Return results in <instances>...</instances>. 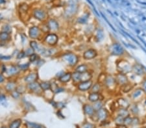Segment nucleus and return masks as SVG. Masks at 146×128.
<instances>
[{
	"label": "nucleus",
	"mask_w": 146,
	"mask_h": 128,
	"mask_svg": "<svg viewBox=\"0 0 146 128\" xmlns=\"http://www.w3.org/2000/svg\"><path fill=\"white\" fill-rule=\"evenodd\" d=\"M127 97L132 103L138 104V102L143 100L146 98V95L143 91L140 86L135 87L133 91L127 95Z\"/></svg>",
	"instance_id": "f257e3e1"
},
{
	"label": "nucleus",
	"mask_w": 146,
	"mask_h": 128,
	"mask_svg": "<svg viewBox=\"0 0 146 128\" xmlns=\"http://www.w3.org/2000/svg\"><path fill=\"white\" fill-rule=\"evenodd\" d=\"M132 67L133 65L127 60L124 58H120L116 63L117 72L119 73L128 74L132 73Z\"/></svg>",
	"instance_id": "f03ea898"
},
{
	"label": "nucleus",
	"mask_w": 146,
	"mask_h": 128,
	"mask_svg": "<svg viewBox=\"0 0 146 128\" xmlns=\"http://www.w3.org/2000/svg\"><path fill=\"white\" fill-rule=\"evenodd\" d=\"M103 84L105 85L110 91H114L116 89V88H119L115 80L114 76L112 75L106 76Z\"/></svg>",
	"instance_id": "7ed1b4c3"
},
{
	"label": "nucleus",
	"mask_w": 146,
	"mask_h": 128,
	"mask_svg": "<svg viewBox=\"0 0 146 128\" xmlns=\"http://www.w3.org/2000/svg\"><path fill=\"white\" fill-rule=\"evenodd\" d=\"M78 10V4L77 0H70L66 8L65 14L68 16H72L77 13Z\"/></svg>",
	"instance_id": "20e7f679"
},
{
	"label": "nucleus",
	"mask_w": 146,
	"mask_h": 128,
	"mask_svg": "<svg viewBox=\"0 0 146 128\" xmlns=\"http://www.w3.org/2000/svg\"><path fill=\"white\" fill-rule=\"evenodd\" d=\"M114 76L118 87H121L122 85L127 84V83H130L131 81L130 80V79H129L127 74L117 73L116 74H114Z\"/></svg>",
	"instance_id": "39448f33"
},
{
	"label": "nucleus",
	"mask_w": 146,
	"mask_h": 128,
	"mask_svg": "<svg viewBox=\"0 0 146 128\" xmlns=\"http://www.w3.org/2000/svg\"><path fill=\"white\" fill-rule=\"evenodd\" d=\"M116 104L118 106V108H125L129 109V108H130L132 102L129 99L128 97L125 98L124 96H120L116 100Z\"/></svg>",
	"instance_id": "423d86ee"
},
{
	"label": "nucleus",
	"mask_w": 146,
	"mask_h": 128,
	"mask_svg": "<svg viewBox=\"0 0 146 128\" xmlns=\"http://www.w3.org/2000/svg\"><path fill=\"white\" fill-rule=\"evenodd\" d=\"M63 59L66 62H67L68 64L72 66H74L76 65L79 61V58L77 55L72 53H69V54H66L63 56Z\"/></svg>",
	"instance_id": "0eeeda50"
},
{
	"label": "nucleus",
	"mask_w": 146,
	"mask_h": 128,
	"mask_svg": "<svg viewBox=\"0 0 146 128\" xmlns=\"http://www.w3.org/2000/svg\"><path fill=\"white\" fill-rule=\"evenodd\" d=\"M93 84L94 82L92 80L86 81H82V82H79L78 83L77 88L79 91L82 92L88 91H90Z\"/></svg>",
	"instance_id": "6e6552de"
},
{
	"label": "nucleus",
	"mask_w": 146,
	"mask_h": 128,
	"mask_svg": "<svg viewBox=\"0 0 146 128\" xmlns=\"http://www.w3.org/2000/svg\"><path fill=\"white\" fill-rule=\"evenodd\" d=\"M134 73L135 75L137 76H145V71L144 68L142 66H141L139 64H135L133 65V67H132V73Z\"/></svg>",
	"instance_id": "1a4fd4ad"
},
{
	"label": "nucleus",
	"mask_w": 146,
	"mask_h": 128,
	"mask_svg": "<svg viewBox=\"0 0 146 128\" xmlns=\"http://www.w3.org/2000/svg\"><path fill=\"white\" fill-rule=\"evenodd\" d=\"M110 49H111V54L113 55L121 56L122 55L124 54L125 51L123 48L118 43L113 44Z\"/></svg>",
	"instance_id": "9d476101"
},
{
	"label": "nucleus",
	"mask_w": 146,
	"mask_h": 128,
	"mask_svg": "<svg viewBox=\"0 0 146 128\" xmlns=\"http://www.w3.org/2000/svg\"><path fill=\"white\" fill-rule=\"evenodd\" d=\"M136 87L135 84H134L131 82L125 84L124 85H122L121 87H119L118 89H119V92L123 95H128L130 93L133 89Z\"/></svg>",
	"instance_id": "9b49d317"
},
{
	"label": "nucleus",
	"mask_w": 146,
	"mask_h": 128,
	"mask_svg": "<svg viewBox=\"0 0 146 128\" xmlns=\"http://www.w3.org/2000/svg\"><path fill=\"white\" fill-rule=\"evenodd\" d=\"M98 56V52L94 49H88L85 51L83 53V58L85 60H92Z\"/></svg>",
	"instance_id": "f8f14e48"
},
{
	"label": "nucleus",
	"mask_w": 146,
	"mask_h": 128,
	"mask_svg": "<svg viewBox=\"0 0 146 128\" xmlns=\"http://www.w3.org/2000/svg\"><path fill=\"white\" fill-rule=\"evenodd\" d=\"M88 99L89 102H92V103H94V102L100 101V100H104V97L101 93H92L90 92L89 93Z\"/></svg>",
	"instance_id": "ddd939ff"
},
{
	"label": "nucleus",
	"mask_w": 146,
	"mask_h": 128,
	"mask_svg": "<svg viewBox=\"0 0 146 128\" xmlns=\"http://www.w3.org/2000/svg\"><path fill=\"white\" fill-rule=\"evenodd\" d=\"M33 16L40 21L44 20L46 18V12L42 9H36L33 11Z\"/></svg>",
	"instance_id": "4468645a"
},
{
	"label": "nucleus",
	"mask_w": 146,
	"mask_h": 128,
	"mask_svg": "<svg viewBox=\"0 0 146 128\" xmlns=\"http://www.w3.org/2000/svg\"><path fill=\"white\" fill-rule=\"evenodd\" d=\"M96 113L98 119L101 121V122H103V121L106 120V119H107L108 117V115H109V112H108V111L105 108L100 109V110L96 111Z\"/></svg>",
	"instance_id": "2eb2a0df"
},
{
	"label": "nucleus",
	"mask_w": 146,
	"mask_h": 128,
	"mask_svg": "<svg viewBox=\"0 0 146 128\" xmlns=\"http://www.w3.org/2000/svg\"><path fill=\"white\" fill-rule=\"evenodd\" d=\"M40 34V30L38 27H33L29 31V35L31 38L36 39L38 38Z\"/></svg>",
	"instance_id": "dca6fc26"
},
{
	"label": "nucleus",
	"mask_w": 146,
	"mask_h": 128,
	"mask_svg": "<svg viewBox=\"0 0 146 128\" xmlns=\"http://www.w3.org/2000/svg\"><path fill=\"white\" fill-rule=\"evenodd\" d=\"M46 41L49 45H55L58 41V36L55 34H49L46 37Z\"/></svg>",
	"instance_id": "f3484780"
},
{
	"label": "nucleus",
	"mask_w": 146,
	"mask_h": 128,
	"mask_svg": "<svg viewBox=\"0 0 146 128\" xmlns=\"http://www.w3.org/2000/svg\"><path fill=\"white\" fill-rule=\"evenodd\" d=\"M83 110L86 115L92 116H94L96 113V111L94 110L93 106L90 104H85L83 106Z\"/></svg>",
	"instance_id": "a211bd4d"
},
{
	"label": "nucleus",
	"mask_w": 146,
	"mask_h": 128,
	"mask_svg": "<svg viewBox=\"0 0 146 128\" xmlns=\"http://www.w3.org/2000/svg\"><path fill=\"white\" fill-rule=\"evenodd\" d=\"M117 115V116H120L123 118H126L127 116L131 115V113L128 109L125 108H118L116 110Z\"/></svg>",
	"instance_id": "6ab92c4d"
},
{
	"label": "nucleus",
	"mask_w": 146,
	"mask_h": 128,
	"mask_svg": "<svg viewBox=\"0 0 146 128\" xmlns=\"http://www.w3.org/2000/svg\"><path fill=\"white\" fill-rule=\"evenodd\" d=\"M47 26H48L49 29L53 30V31H57L58 28H59L58 22L55 20L53 19H51L48 21Z\"/></svg>",
	"instance_id": "aec40b11"
},
{
	"label": "nucleus",
	"mask_w": 146,
	"mask_h": 128,
	"mask_svg": "<svg viewBox=\"0 0 146 128\" xmlns=\"http://www.w3.org/2000/svg\"><path fill=\"white\" fill-rule=\"evenodd\" d=\"M38 78V74L36 73H31L25 78V81L28 83H31L36 81Z\"/></svg>",
	"instance_id": "412c9836"
},
{
	"label": "nucleus",
	"mask_w": 146,
	"mask_h": 128,
	"mask_svg": "<svg viewBox=\"0 0 146 128\" xmlns=\"http://www.w3.org/2000/svg\"><path fill=\"white\" fill-rule=\"evenodd\" d=\"M101 90H102V83L100 82H97L94 83L90 89V92L101 93Z\"/></svg>",
	"instance_id": "4be33fe9"
},
{
	"label": "nucleus",
	"mask_w": 146,
	"mask_h": 128,
	"mask_svg": "<svg viewBox=\"0 0 146 128\" xmlns=\"http://www.w3.org/2000/svg\"><path fill=\"white\" fill-rule=\"evenodd\" d=\"M93 76L90 72L86 71L85 73H81V82L82 81H86L91 80Z\"/></svg>",
	"instance_id": "5701e85b"
},
{
	"label": "nucleus",
	"mask_w": 146,
	"mask_h": 128,
	"mask_svg": "<svg viewBox=\"0 0 146 128\" xmlns=\"http://www.w3.org/2000/svg\"><path fill=\"white\" fill-rule=\"evenodd\" d=\"M20 68L19 67L16 66H10L8 69H6V72L9 75H15V74H17L19 71H20Z\"/></svg>",
	"instance_id": "b1692460"
},
{
	"label": "nucleus",
	"mask_w": 146,
	"mask_h": 128,
	"mask_svg": "<svg viewBox=\"0 0 146 128\" xmlns=\"http://www.w3.org/2000/svg\"><path fill=\"white\" fill-rule=\"evenodd\" d=\"M75 71L79 72L80 73H85L86 71H88V66L86 64H81L76 67Z\"/></svg>",
	"instance_id": "393cba45"
},
{
	"label": "nucleus",
	"mask_w": 146,
	"mask_h": 128,
	"mask_svg": "<svg viewBox=\"0 0 146 128\" xmlns=\"http://www.w3.org/2000/svg\"><path fill=\"white\" fill-rule=\"evenodd\" d=\"M72 74L71 73H67L64 74L60 77V81L63 83L68 82L72 79Z\"/></svg>",
	"instance_id": "a878e982"
},
{
	"label": "nucleus",
	"mask_w": 146,
	"mask_h": 128,
	"mask_svg": "<svg viewBox=\"0 0 146 128\" xmlns=\"http://www.w3.org/2000/svg\"><path fill=\"white\" fill-rule=\"evenodd\" d=\"M29 87L31 90L33 91H36V92L39 91L40 89H41L40 85L38 82H36V81L29 83Z\"/></svg>",
	"instance_id": "bb28decb"
},
{
	"label": "nucleus",
	"mask_w": 146,
	"mask_h": 128,
	"mask_svg": "<svg viewBox=\"0 0 146 128\" xmlns=\"http://www.w3.org/2000/svg\"><path fill=\"white\" fill-rule=\"evenodd\" d=\"M103 106H104V103H103V100H100L98 102H96L93 103V108L94 109V110L96 111H98L100 109L103 108Z\"/></svg>",
	"instance_id": "cd10ccee"
},
{
	"label": "nucleus",
	"mask_w": 146,
	"mask_h": 128,
	"mask_svg": "<svg viewBox=\"0 0 146 128\" xmlns=\"http://www.w3.org/2000/svg\"><path fill=\"white\" fill-rule=\"evenodd\" d=\"M30 45L31 47L34 51H37L38 52L42 53V51L44 49H42L38 45V43L35 41H32L30 42Z\"/></svg>",
	"instance_id": "c85d7f7f"
},
{
	"label": "nucleus",
	"mask_w": 146,
	"mask_h": 128,
	"mask_svg": "<svg viewBox=\"0 0 146 128\" xmlns=\"http://www.w3.org/2000/svg\"><path fill=\"white\" fill-rule=\"evenodd\" d=\"M81 73H79V72L75 71L74 73H72V78L73 79V80L75 82L79 83L81 82Z\"/></svg>",
	"instance_id": "c756f323"
},
{
	"label": "nucleus",
	"mask_w": 146,
	"mask_h": 128,
	"mask_svg": "<svg viewBox=\"0 0 146 128\" xmlns=\"http://www.w3.org/2000/svg\"><path fill=\"white\" fill-rule=\"evenodd\" d=\"M21 124H22V120L20 119H17L14 120L13 122H11V124H10V126L9 127L10 128H19L20 127Z\"/></svg>",
	"instance_id": "7c9ffc66"
},
{
	"label": "nucleus",
	"mask_w": 146,
	"mask_h": 128,
	"mask_svg": "<svg viewBox=\"0 0 146 128\" xmlns=\"http://www.w3.org/2000/svg\"><path fill=\"white\" fill-rule=\"evenodd\" d=\"M10 39V34L6 32H2L0 33V40L7 41Z\"/></svg>",
	"instance_id": "2f4dec72"
},
{
	"label": "nucleus",
	"mask_w": 146,
	"mask_h": 128,
	"mask_svg": "<svg viewBox=\"0 0 146 128\" xmlns=\"http://www.w3.org/2000/svg\"><path fill=\"white\" fill-rule=\"evenodd\" d=\"M40 87L43 91H47L51 89V83L48 81H42L40 83Z\"/></svg>",
	"instance_id": "473e14b6"
},
{
	"label": "nucleus",
	"mask_w": 146,
	"mask_h": 128,
	"mask_svg": "<svg viewBox=\"0 0 146 128\" xmlns=\"http://www.w3.org/2000/svg\"><path fill=\"white\" fill-rule=\"evenodd\" d=\"M16 85L15 82H13V81H11V82H9L7 85L6 86V89L7 91H13L14 90L16 89Z\"/></svg>",
	"instance_id": "72a5a7b5"
},
{
	"label": "nucleus",
	"mask_w": 146,
	"mask_h": 128,
	"mask_svg": "<svg viewBox=\"0 0 146 128\" xmlns=\"http://www.w3.org/2000/svg\"><path fill=\"white\" fill-rule=\"evenodd\" d=\"M89 17V14H84L83 16H82L81 17H80L79 19H78V22L79 23H81V24H84V23H86L87 20H88V18Z\"/></svg>",
	"instance_id": "f704fd0d"
},
{
	"label": "nucleus",
	"mask_w": 146,
	"mask_h": 128,
	"mask_svg": "<svg viewBox=\"0 0 146 128\" xmlns=\"http://www.w3.org/2000/svg\"><path fill=\"white\" fill-rule=\"evenodd\" d=\"M140 86L146 95V75L145 76H143L142 80L140 82Z\"/></svg>",
	"instance_id": "c9c22d12"
},
{
	"label": "nucleus",
	"mask_w": 146,
	"mask_h": 128,
	"mask_svg": "<svg viewBox=\"0 0 146 128\" xmlns=\"http://www.w3.org/2000/svg\"><path fill=\"white\" fill-rule=\"evenodd\" d=\"M114 122H116V125L123 124V122H124V118L121 117V116H116V117L115 118Z\"/></svg>",
	"instance_id": "e433bc0d"
},
{
	"label": "nucleus",
	"mask_w": 146,
	"mask_h": 128,
	"mask_svg": "<svg viewBox=\"0 0 146 128\" xmlns=\"http://www.w3.org/2000/svg\"><path fill=\"white\" fill-rule=\"evenodd\" d=\"M132 118L131 115L127 116V117L125 118H124V122H123V124L126 125L127 126H130V125H131V124H132Z\"/></svg>",
	"instance_id": "4c0bfd02"
},
{
	"label": "nucleus",
	"mask_w": 146,
	"mask_h": 128,
	"mask_svg": "<svg viewBox=\"0 0 146 128\" xmlns=\"http://www.w3.org/2000/svg\"><path fill=\"white\" fill-rule=\"evenodd\" d=\"M132 124H131V126H136L139 124L140 123V120H139V118L137 117L136 116H133L132 117Z\"/></svg>",
	"instance_id": "58836bf2"
},
{
	"label": "nucleus",
	"mask_w": 146,
	"mask_h": 128,
	"mask_svg": "<svg viewBox=\"0 0 146 128\" xmlns=\"http://www.w3.org/2000/svg\"><path fill=\"white\" fill-rule=\"evenodd\" d=\"M95 127V125H94L93 124H91V123H85L82 126V128H94Z\"/></svg>",
	"instance_id": "ea45409f"
},
{
	"label": "nucleus",
	"mask_w": 146,
	"mask_h": 128,
	"mask_svg": "<svg viewBox=\"0 0 146 128\" xmlns=\"http://www.w3.org/2000/svg\"><path fill=\"white\" fill-rule=\"evenodd\" d=\"M29 66V63H27V64H20L19 65L18 67L20 69H22V70H26L28 69V67Z\"/></svg>",
	"instance_id": "a19ab883"
},
{
	"label": "nucleus",
	"mask_w": 146,
	"mask_h": 128,
	"mask_svg": "<svg viewBox=\"0 0 146 128\" xmlns=\"http://www.w3.org/2000/svg\"><path fill=\"white\" fill-rule=\"evenodd\" d=\"M11 31V27L9 26V25H6L3 27V32H6L10 34Z\"/></svg>",
	"instance_id": "79ce46f5"
},
{
	"label": "nucleus",
	"mask_w": 146,
	"mask_h": 128,
	"mask_svg": "<svg viewBox=\"0 0 146 128\" xmlns=\"http://www.w3.org/2000/svg\"><path fill=\"white\" fill-rule=\"evenodd\" d=\"M37 58H38L37 54H35V53H34V54H33L32 55L30 56L29 59H30V61H31V62H35V61H36V60H37Z\"/></svg>",
	"instance_id": "37998d69"
},
{
	"label": "nucleus",
	"mask_w": 146,
	"mask_h": 128,
	"mask_svg": "<svg viewBox=\"0 0 146 128\" xmlns=\"http://www.w3.org/2000/svg\"><path fill=\"white\" fill-rule=\"evenodd\" d=\"M25 54L27 56H31L33 54H34V50L32 48H29V49H27L26 52H25Z\"/></svg>",
	"instance_id": "c03bdc74"
},
{
	"label": "nucleus",
	"mask_w": 146,
	"mask_h": 128,
	"mask_svg": "<svg viewBox=\"0 0 146 128\" xmlns=\"http://www.w3.org/2000/svg\"><path fill=\"white\" fill-rule=\"evenodd\" d=\"M11 58V56H3V55H0V59L3 60H9Z\"/></svg>",
	"instance_id": "a18cd8bd"
},
{
	"label": "nucleus",
	"mask_w": 146,
	"mask_h": 128,
	"mask_svg": "<svg viewBox=\"0 0 146 128\" xmlns=\"http://www.w3.org/2000/svg\"><path fill=\"white\" fill-rule=\"evenodd\" d=\"M12 95H13V96L15 98H18L20 96V94L17 91H13L12 93Z\"/></svg>",
	"instance_id": "49530a36"
},
{
	"label": "nucleus",
	"mask_w": 146,
	"mask_h": 128,
	"mask_svg": "<svg viewBox=\"0 0 146 128\" xmlns=\"http://www.w3.org/2000/svg\"><path fill=\"white\" fill-rule=\"evenodd\" d=\"M25 53L24 52H20L18 54L17 58L18 59H22V58H23V57H25Z\"/></svg>",
	"instance_id": "de8ad7c7"
},
{
	"label": "nucleus",
	"mask_w": 146,
	"mask_h": 128,
	"mask_svg": "<svg viewBox=\"0 0 146 128\" xmlns=\"http://www.w3.org/2000/svg\"><path fill=\"white\" fill-rule=\"evenodd\" d=\"M6 100V98L4 95H0V103H3Z\"/></svg>",
	"instance_id": "09e8293b"
},
{
	"label": "nucleus",
	"mask_w": 146,
	"mask_h": 128,
	"mask_svg": "<svg viewBox=\"0 0 146 128\" xmlns=\"http://www.w3.org/2000/svg\"><path fill=\"white\" fill-rule=\"evenodd\" d=\"M64 91V89H62V88H60V87H57L56 89V90L54 92H55V93H60V92H62V91Z\"/></svg>",
	"instance_id": "8fccbe9b"
},
{
	"label": "nucleus",
	"mask_w": 146,
	"mask_h": 128,
	"mask_svg": "<svg viewBox=\"0 0 146 128\" xmlns=\"http://www.w3.org/2000/svg\"><path fill=\"white\" fill-rule=\"evenodd\" d=\"M117 128H127V126L125 124H119V125H117Z\"/></svg>",
	"instance_id": "3c124183"
},
{
	"label": "nucleus",
	"mask_w": 146,
	"mask_h": 128,
	"mask_svg": "<svg viewBox=\"0 0 146 128\" xmlns=\"http://www.w3.org/2000/svg\"><path fill=\"white\" fill-rule=\"evenodd\" d=\"M7 3V0H0V5H5Z\"/></svg>",
	"instance_id": "603ef678"
},
{
	"label": "nucleus",
	"mask_w": 146,
	"mask_h": 128,
	"mask_svg": "<svg viewBox=\"0 0 146 128\" xmlns=\"http://www.w3.org/2000/svg\"><path fill=\"white\" fill-rule=\"evenodd\" d=\"M5 80L4 76L2 75V74H0V83H2Z\"/></svg>",
	"instance_id": "864d4df0"
},
{
	"label": "nucleus",
	"mask_w": 146,
	"mask_h": 128,
	"mask_svg": "<svg viewBox=\"0 0 146 128\" xmlns=\"http://www.w3.org/2000/svg\"><path fill=\"white\" fill-rule=\"evenodd\" d=\"M1 19V14H0V20Z\"/></svg>",
	"instance_id": "5fc2aeb1"
},
{
	"label": "nucleus",
	"mask_w": 146,
	"mask_h": 128,
	"mask_svg": "<svg viewBox=\"0 0 146 128\" xmlns=\"http://www.w3.org/2000/svg\"><path fill=\"white\" fill-rule=\"evenodd\" d=\"M1 128H7L6 127H5V126H3V127H1Z\"/></svg>",
	"instance_id": "6e6d98bb"
},
{
	"label": "nucleus",
	"mask_w": 146,
	"mask_h": 128,
	"mask_svg": "<svg viewBox=\"0 0 146 128\" xmlns=\"http://www.w3.org/2000/svg\"><path fill=\"white\" fill-rule=\"evenodd\" d=\"M142 128H146V127H142Z\"/></svg>",
	"instance_id": "4d7b16f0"
}]
</instances>
